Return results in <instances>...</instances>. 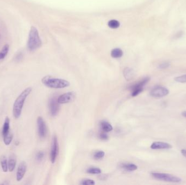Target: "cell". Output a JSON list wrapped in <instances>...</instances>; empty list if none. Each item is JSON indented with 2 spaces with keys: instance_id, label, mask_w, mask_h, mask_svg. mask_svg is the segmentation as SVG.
Segmentation results:
<instances>
[{
  "instance_id": "obj_1",
  "label": "cell",
  "mask_w": 186,
  "mask_h": 185,
  "mask_svg": "<svg viewBox=\"0 0 186 185\" xmlns=\"http://www.w3.org/2000/svg\"><path fill=\"white\" fill-rule=\"evenodd\" d=\"M32 91V89L31 87H27L25 89L16 99L13 109V116L15 119H19L21 116L25 101Z\"/></svg>"
},
{
  "instance_id": "obj_2",
  "label": "cell",
  "mask_w": 186,
  "mask_h": 185,
  "mask_svg": "<svg viewBox=\"0 0 186 185\" xmlns=\"http://www.w3.org/2000/svg\"><path fill=\"white\" fill-rule=\"evenodd\" d=\"M42 82L46 87L52 89H63L69 87L70 84L67 80L56 78L50 76H44Z\"/></svg>"
},
{
  "instance_id": "obj_3",
  "label": "cell",
  "mask_w": 186,
  "mask_h": 185,
  "mask_svg": "<svg viewBox=\"0 0 186 185\" xmlns=\"http://www.w3.org/2000/svg\"><path fill=\"white\" fill-rule=\"evenodd\" d=\"M42 46V41L39 37L37 29L34 26L31 28L28 39L27 47L30 51H34Z\"/></svg>"
},
{
  "instance_id": "obj_4",
  "label": "cell",
  "mask_w": 186,
  "mask_h": 185,
  "mask_svg": "<svg viewBox=\"0 0 186 185\" xmlns=\"http://www.w3.org/2000/svg\"><path fill=\"white\" fill-rule=\"evenodd\" d=\"M152 176L156 180H161L169 183H179L181 181V178L175 175L163 173L153 172L151 173Z\"/></svg>"
},
{
  "instance_id": "obj_5",
  "label": "cell",
  "mask_w": 186,
  "mask_h": 185,
  "mask_svg": "<svg viewBox=\"0 0 186 185\" xmlns=\"http://www.w3.org/2000/svg\"><path fill=\"white\" fill-rule=\"evenodd\" d=\"M169 93V90L166 87L158 86L152 89L150 94L154 98H162L166 96Z\"/></svg>"
},
{
  "instance_id": "obj_6",
  "label": "cell",
  "mask_w": 186,
  "mask_h": 185,
  "mask_svg": "<svg viewBox=\"0 0 186 185\" xmlns=\"http://www.w3.org/2000/svg\"><path fill=\"white\" fill-rule=\"evenodd\" d=\"M58 143L57 136L55 135L53 137L51 143V153H50V160L52 163H54L56 160L58 154Z\"/></svg>"
},
{
  "instance_id": "obj_7",
  "label": "cell",
  "mask_w": 186,
  "mask_h": 185,
  "mask_svg": "<svg viewBox=\"0 0 186 185\" xmlns=\"http://www.w3.org/2000/svg\"><path fill=\"white\" fill-rule=\"evenodd\" d=\"M37 127L38 135L41 138H45L47 133V128L45 121L42 117H38L37 119Z\"/></svg>"
},
{
  "instance_id": "obj_8",
  "label": "cell",
  "mask_w": 186,
  "mask_h": 185,
  "mask_svg": "<svg viewBox=\"0 0 186 185\" xmlns=\"http://www.w3.org/2000/svg\"><path fill=\"white\" fill-rule=\"evenodd\" d=\"M76 97V94L74 92H69L58 97L57 101L60 104L69 103L73 101Z\"/></svg>"
},
{
  "instance_id": "obj_9",
  "label": "cell",
  "mask_w": 186,
  "mask_h": 185,
  "mask_svg": "<svg viewBox=\"0 0 186 185\" xmlns=\"http://www.w3.org/2000/svg\"><path fill=\"white\" fill-rule=\"evenodd\" d=\"M59 104H60L58 103L57 99L55 97L50 99L49 102V106L50 114L51 116H56L58 113L60 109Z\"/></svg>"
},
{
  "instance_id": "obj_10",
  "label": "cell",
  "mask_w": 186,
  "mask_h": 185,
  "mask_svg": "<svg viewBox=\"0 0 186 185\" xmlns=\"http://www.w3.org/2000/svg\"><path fill=\"white\" fill-rule=\"evenodd\" d=\"M27 170V165L25 161H22L20 162L17 168L16 172V180L20 181L24 177L25 174Z\"/></svg>"
},
{
  "instance_id": "obj_11",
  "label": "cell",
  "mask_w": 186,
  "mask_h": 185,
  "mask_svg": "<svg viewBox=\"0 0 186 185\" xmlns=\"http://www.w3.org/2000/svg\"><path fill=\"white\" fill-rule=\"evenodd\" d=\"M152 149H168L173 148L170 144L163 142H155L150 146Z\"/></svg>"
},
{
  "instance_id": "obj_12",
  "label": "cell",
  "mask_w": 186,
  "mask_h": 185,
  "mask_svg": "<svg viewBox=\"0 0 186 185\" xmlns=\"http://www.w3.org/2000/svg\"><path fill=\"white\" fill-rule=\"evenodd\" d=\"M150 78L149 77L144 78V79L140 80L139 82H138L136 84H133V85H132L131 87H130L131 90L132 91V90H139L143 91V87L147 83H148V82L150 81Z\"/></svg>"
},
{
  "instance_id": "obj_13",
  "label": "cell",
  "mask_w": 186,
  "mask_h": 185,
  "mask_svg": "<svg viewBox=\"0 0 186 185\" xmlns=\"http://www.w3.org/2000/svg\"><path fill=\"white\" fill-rule=\"evenodd\" d=\"M16 164V157L14 154H12L9 158L8 160V170L12 172L14 170Z\"/></svg>"
},
{
  "instance_id": "obj_14",
  "label": "cell",
  "mask_w": 186,
  "mask_h": 185,
  "mask_svg": "<svg viewBox=\"0 0 186 185\" xmlns=\"http://www.w3.org/2000/svg\"><path fill=\"white\" fill-rule=\"evenodd\" d=\"M10 119L8 117H7L5 120L2 129L3 137L7 136L10 133Z\"/></svg>"
},
{
  "instance_id": "obj_15",
  "label": "cell",
  "mask_w": 186,
  "mask_h": 185,
  "mask_svg": "<svg viewBox=\"0 0 186 185\" xmlns=\"http://www.w3.org/2000/svg\"><path fill=\"white\" fill-rule=\"evenodd\" d=\"M121 167L127 172H133L138 169L137 165L133 163H122L121 165Z\"/></svg>"
},
{
  "instance_id": "obj_16",
  "label": "cell",
  "mask_w": 186,
  "mask_h": 185,
  "mask_svg": "<svg viewBox=\"0 0 186 185\" xmlns=\"http://www.w3.org/2000/svg\"><path fill=\"white\" fill-rule=\"evenodd\" d=\"M124 76L126 80L127 81H129L130 80H131L134 76V71L132 69H130L129 67H126L124 69Z\"/></svg>"
},
{
  "instance_id": "obj_17",
  "label": "cell",
  "mask_w": 186,
  "mask_h": 185,
  "mask_svg": "<svg viewBox=\"0 0 186 185\" xmlns=\"http://www.w3.org/2000/svg\"><path fill=\"white\" fill-rule=\"evenodd\" d=\"M100 126L102 131L106 133H108L111 131L113 129L112 125L107 121H102L100 123Z\"/></svg>"
},
{
  "instance_id": "obj_18",
  "label": "cell",
  "mask_w": 186,
  "mask_h": 185,
  "mask_svg": "<svg viewBox=\"0 0 186 185\" xmlns=\"http://www.w3.org/2000/svg\"><path fill=\"white\" fill-rule=\"evenodd\" d=\"M0 163L3 172L6 173L8 170V165L7 160L5 156H2L0 158Z\"/></svg>"
},
{
  "instance_id": "obj_19",
  "label": "cell",
  "mask_w": 186,
  "mask_h": 185,
  "mask_svg": "<svg viewBox=\"0 0 186 185\" xmlns=\"http://www.w3.org/2000/svg\"><path fill=\"white\" fill-rule=\"evenodd\" d=\"M123 55V52L122 49L117 48H114L111 51V56L114 58H119Z\"/></svg>"
},
{
  "instance_id": "obj_20",
  "label": "cell",
  "mask_w": 186,
  "mask_h": 185,
  "mask_svg": "<svg viewBox=\"0 0 186 185\" xmlns=\"http://www.w3.org/2000/svg\"><path fill=\"white\" fill-rule=\"evenodd\" d=\"M8 52H9V46L8 44H5L3 47L2 49L0 52V60L4 59L7 55Z\"/></svg>"
},
{
  "instance_id": "obj_21",
  "label": "cell",
  "mask_w": 186,
  "mask_h": 185,
  "mask_svg": "<svg viewBox=\"0 0 186 185\" xmlns=\"http://www.w3.org/2000/svg\"><path fill=\"white\" fill-rule=\"evenodd\" d=\"M86 172L87 173L90 174H99L102 173V170L100 168L97 167H91L88 168Z\"/></svg>"
},
{
  "instance_id": "obj_22",
  "label": "cell",
  "mask_w": 186,
  "mask_h": 185,
  "mask_svg": "<svg viewBox=\"0 0 186 185\" xmlns=\"http://www.w3.org/2000/svg\"><path fill=\"white\" fill-rule=\"evenodd\" d=\"M108 26L111 28L115 29V28H118L120 26V23L117 20H112L108 22Z\"/></svg>"
},
{
  "instance_id": "obj_23",
  "label": "cell",
  "mask_w": 186,
  "mask_h": 185,
  "mask_svg": "<svg viewBox=\"0 0 186 185\" xmlns=\"http://www.w3.org/2000/svg\"><path fill=\"white\" fill-rule=\"evenodd\" d=\"M13 138V135L10 133L7 136L3 137V141L4 143H5V145L7 146L9 145L12 141Z\"/></svg>"
},
{
  "instance_id": "obj_24",
  "label": "cell",
  "mask_w": 186,
  "mask_h": 185,
  "mask_svg": "<svg viewBox=\"0 0 186 185\" xmlns=\"http://www.w3.org/2000/svg\"><path fill=\"white\" fill-rule=\"evenodd\" d=\"M104 155H105V153L104 151H98L96 153H95L94 154V158L95 160H100L104 158Z\"/></svg>"
},
{
  "instance_id": "obj_25",
  "label": "cell",
  "mask_w": 186,
  "mask_h": 185,
  "mask_svg": "<svg viewBox=\"0 0 186 185\" xmlns=\"http://www.w3.org/2000/svg\"><path fill=\"white\" fill-rule=\"evenodd\" d=\"M175 80L180 83H186V74L176 76V78H175Z\"/></svg>"
},
{
  "instance_id": "obj_26",
  "label": "cell",
  "mask_w": 186,
  "mask_h": 185,
  "mask_svg": "<svg viewBox=\"0 0 186 185\" xmlns=\"http://www.w3.org/2000/svg\"><path fill=\"white\" fill-rule=\"evenodd\" d=\"M80 184L82 185H94L95 183L94 180L92 179H85L81 181Z\"/></svg>"
},
{
  "instance_id": "obj_27",
  "label": "cell",
  "mask_w": 186,
  "mask_h": 185,
  "mask_svg": "<svg viewBox=\"0 0 186 185\" xmlns=\"http://www.w3.org/2000/svg\"><path fill=\"white\" fill-rule=\"evenodd\" d=\"M44 156H45L44 153L42 151H39L36 154V159L38 161H41L44 158Z\"/></svg>"
},
{
  "instance_id": "obj_28",
  "label": "cell",
  "mask_w": 186,
  "mask_h": 185,
  "mask_svg": "<svg viewBox=\"0 0 186 185\" xmlns=\"http://www.w3.org/2000/svg\"><path fill=\"white\" fill-rule=\"evenodd\" d=\"M99 138L103 141H106L108 139V136L106 132L103 131L100 133Z\"/></svg>"
},
{
  "instance_id": "obj_29",
  "label": "cell",
  "mask_w": 186,
  "mask_h": 185,
  "mask_svg": "<svg viewBox=\"0 0 186 185\" xmlns=\"http://www.w3.org/2000/svg\"><path fill=\"white\" fill-rule=\"evenodd\" d=\"M170 65V64L169 63V62H163L159 65V68L161 69H167L168 67H169Z\"/></svg>"
},
{
  "instance_id": "obj_30",
  "label": "cell",
  "mask_w": 186,
  "mask_h": 185,
  "mask_svg": "<svg viewBox=\"0 0 186 185\" xmlns=\"http://www.w3.org/2000/svg\"><path fill=\"white\" fill-rule=\"evenodd\" d=\"M181 153L182 154V155L186 158V149H182L181 151Z\"/></svg>"
},
{
  "instance_id": "obj_31",
  "label": "cell",
  "mask_w": 186,
  "mask_h": 185,
  "mask_svg": "<svg viewBox=\"0 0 186 185\" xmlns=\"http://www.w3.org/2000/svg\"><path fill=\"white\" fill-rule=\"evenodd\" d=\"M182 116H184V117H186V111H184L183 112H182Z\"/></svg>"
}]
</instances>
